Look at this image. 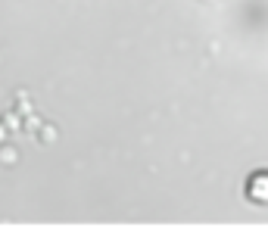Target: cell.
Here are the masks:
<instances>
[{"mask_svg": "<svg viewBox=\"0 0 268 246\" xmlns=\"http://www.w3.org/2000/svg\"><path fill=\"white\" fill-rule=\"evenodd\" d=\"M250 196H253V199H268V175H262V178H253Z\"/></svg>", "mask_w": 268, "mask_h": 246, "instance_id": "6da1fadb", "label": "cell"}, {"mask_svg": "<svg viewBox=\"0 0 268 246\" xmlns=\"http://www.w3.org/2000/svg\"><path fill=\"white\" fill-rule=\"evenodd\" d=\"M16 159H19V153L13 147H0V162H4V166H13Z\"/></svg>", "mask_w": 268, "mask_h": 246, "instance_id": "7a4b0ae2", "label": "cell"}, {"mask_svg": "<svg viewBox=\"0 0 268 246\" xmlns=\"http://www.w3.org/2000/svg\"><path fill=\"white\" fill-rule=\"evenodd\" d=\"M4 125H7V131H19V128H22V118L13 115V112H7V115H4Z\"/></svg>", "mask_w": 268, "mask_h": 246, "instance_id": "3957f363", "label": "cell"}, {"mask_svg": "<svg viewBox=\"0 0 268 246\" xmlns=\"http://www.w3.org/2000/svg\"><path fill=\"white\" fill-rule=\"evenodd\" d=\"M56 134H59V131H56L53 125H41V140H44V144H53Z\"/></svg>", "mask_w": 268, "mask_h": 246, "instance_id": "277c9868", "label": "cell"}, {"mask_svg": "<svg viewBox=\"0 0 268 246\" xmlns=\"http://www.w3.org/2000/svg\"><path fill=\"white\" fill-rule=\"evenodd\" d=\"M22 128H25V131H41V118H37V115L31 118V115H28V118L22 121Z\"/></svg>", "mask_w": 268, "mask_h": 246, "instance_id": "5b68a950", "label": "cell"}, {"mask_svg": "<svg viewBox=\"0 0 268 246\" xmlns=\"http://www.w3.org/2000/svg\"><path fill=\"white\" fill-rule=\"evenodd\" d=\"M19 112H22V115H28V112H31V103H28V97H25V100H19Z\"/></svg>", "mask_w": 268, "mask_h": 246, "instance_id": "8992f818", "label": "cell"}, {"mask_svg": "<svg viewBox=\"0 0 268 246\" xmlns=\"http://www.w3.org/2000/svg\"><path fill=\"white\" fill-rule=\"evenodd\" d=\"M10 137V131H7V125H0V140H7Z\"/></svg>", "mask_w": 268, "mask_h": 246, "instance_id": "52a82bcc", "label": "cell"}]
</instances>
